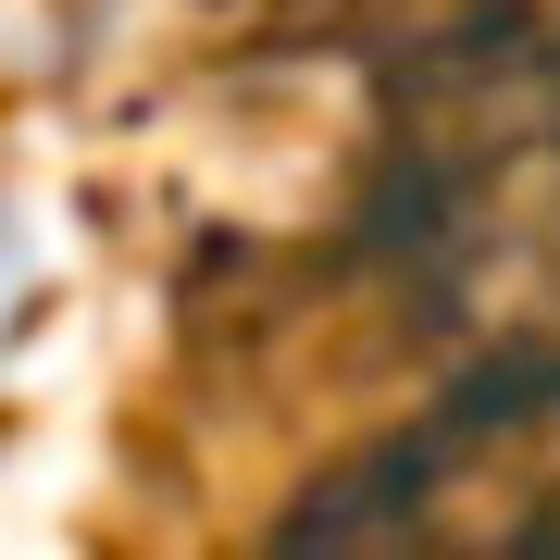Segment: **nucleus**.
<instances>
[{"mask_svg": "<svg viewBox=\"0 0 560 560\" xmlns=\"http://www.w3.org/2000/svg\"><path fill=\"white\" fill-rule=\"evenodd\" d=\"M25 287H38V237H25V212L0 200V337L25 324Z\"/></svg>", "mask_w": 560, "mask_h": 560, "instance_id": "obj_1", "label": "nucleus"}]
</instances>
